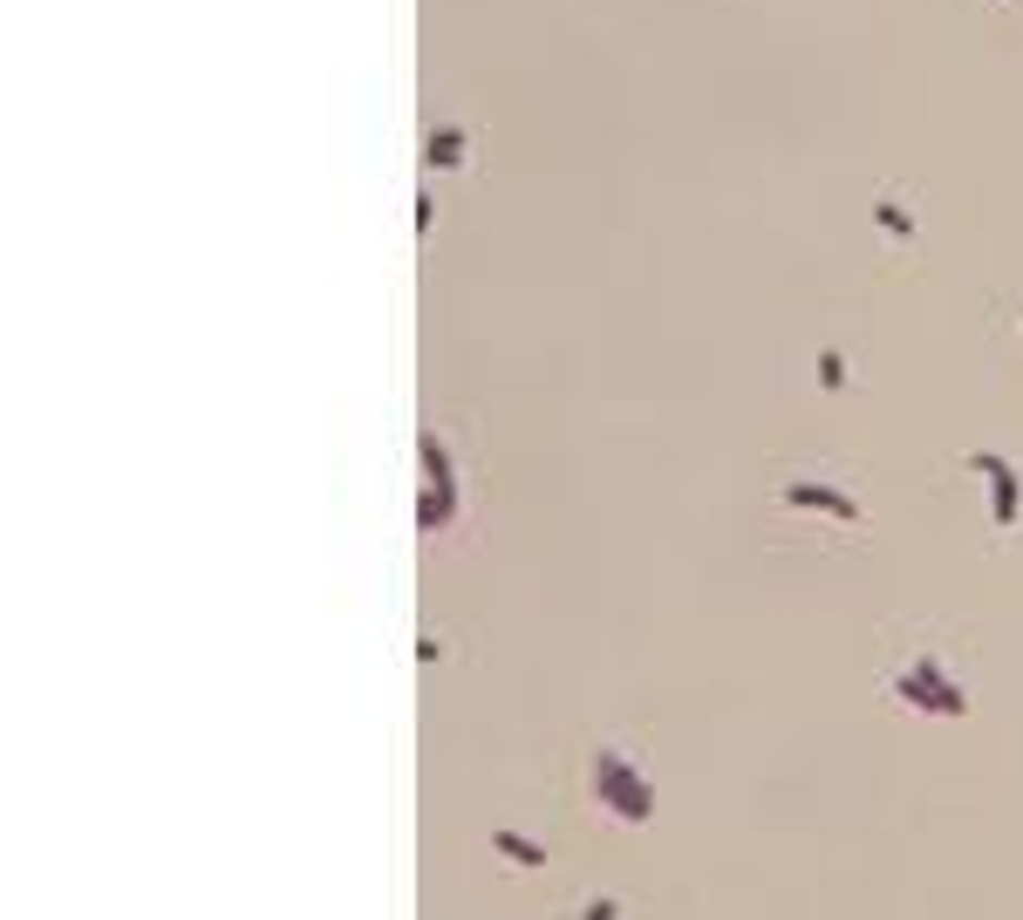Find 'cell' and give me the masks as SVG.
Here are the masks:
<instances>
[{"instance_id": "6da1fadb", "label": "cell", "mask_w": 1023, "mask_h": 920, "mask_svg": "<svg viewBox=\"0 0 1023 920\" xmlns=\"http://www.w3.org/2000/svg\"><path fill=\"white\" fill-rule=\"evenodd\" d=\"M601 771V798H607V811H621L628 825H642V818H655V784L634 771L628 757H601L594 763Z\"/></svg>"}, {"instance_id": "7a4b0ae2", "label": "cell", "mask_w": 1023, "mask_h": 920, "mask_svg": "<svg viewBox=\"0 0 1023 920\" xmlns=\"http://www.w3.org/2000/svg\"><path fill=\"white\" fill-rule=\"evenodd\" d=\"M969 471H983V477H989V492H996V525H1016V511H1023V484H1016V471L1003 464V457H989V450L969 457Z\"/></svg>"}, {"instance_id": "3957f363", "label": "cell", "mask_w": 1023, "mask_h": 920, "mask_svg": "<svg viewBox=\"0 0 1023 920\" xmlns=\"http://www.w3.org/2000/svg\"><path fill=\"white\" fill-rule=\"evenodd\" d=\"M785 505H799V511H833V519L860 525V498L833 492V484H818V477H799V484H785Z\"/></svg>"}, {"instance_id": "277c9868", "label": "cell", "mask_w": 1023, "mask_h": 920, "mask_svg": "<svg viewBox=\"0 0 1023 920\" xmlns=\"http://www.w3.org/2000/svg\"><path fill=\"white\" fill-rule=\"evenodd\" d=\"M457 519V484H423V505H417V532H437Z\"/></svg>"}, {"instance_id": "5b68a950", "label": "cell", "mask_w": 1023, "mask_h": 920, "mask_svg": "<svg viewBox=\"0 0 1023 920\" xmlns=\"http://www.w3.org/2000/svg\"><path fill=\"white\" fill-rule=\"evenodd\" d=\"M492 846H498L512 866H526V873H540V866L553 859V853L540 846V838H526V832H505V825H498V838H492Z\"/></svg>"}, {"instance_id": "8992f818", "label": "cell", "mask_w": 1023, "mask_h": 920, "mask_svg": "<svg viewBox=\"0 0 1023 920\" xmlns=\"http://www.w3.org/2000/svg\"><path fill=\"white\" fill-rule=\"evenodd\" d=\"M423 164L430 171H457V164H465V137H457V130H430L423 137Z\"/></svg>"}, {"instance_id": "52a82bcc", "label": "cell", "mask_w": 1023, "mask_h": 920, "mask_svg": "<svg viewBox=\"0 0 1023 920\" xmlns=\"http://www.w3.org/2000/svg\"><path fill=\"white\" fill-rule=\"evenodd\" d=\"M417 457H423V484H451V450H444V437H417Z\"/></svg>"}, {"instance_id": "ba28073f", "label": "cell", "mask_w": 1023, "mask_h": 920, "mask_svg": "<svg viewBox=\"0 0 1023 920\" xmlns=\"http://www.w3.org/2000/svg\"><path fill=\"white\" fill-rule=\"evenodd\" d=\"M874 225H880L887 239H914V219L901 212V204H874Z\"/></svg>"}, {"instance_id": "9c48e42d", "label": "cell", "mask_w": 1023, "mask_h": 920, "mask_svg": "<svg viewBox=\"0 0 1023 920\" xmlns=\"http://www.w3.org/2000/svg\"><path fill=\"white\" fill-rule=\"evenodd\" d=\"M818 389H847V362H839L833 348L818 355Z\"/></svg>"}, {"instance_id": "30bf717a", "label": "cell", "mask_w": 1023, "mask_h": 920, "mask_svg": "<svg viewBox=\"0 0 1023 920\" xmlns=\"http://www.w3.org/2000/svg\"><path fill=\"white\" fill-rule=\"evenodd\" d=\"M989 8H996V0H989Z\"/></svg>"}]
</instances>
